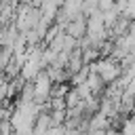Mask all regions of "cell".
Segmentation results:
<instances>
[{
  "mask_svg": "<svg viewBox=\"0 0 135 135\" xmlns=\"http://www.w3.org/2000/svg\"><path fill=\"white\" fill-rule=\"evenodd\" d=\"M11 135H15V133H11Z\"/></svg>",
  "mask_w": 135,
  "mask_h": 135,
  "instance_id": "cell-1",
  "label": "cell"
}]
</instances>
